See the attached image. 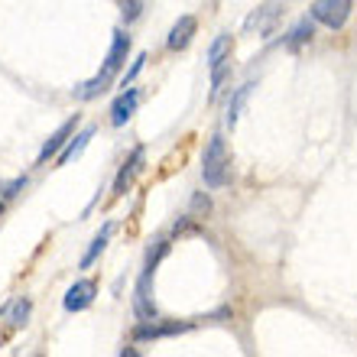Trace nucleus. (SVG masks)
<instances>
[{
    "label": "nucleus",
    "instance_id": "obj_3",
    "mask_svg": "<svg viewBox=\"0 0 357 357\" xmlns=\"http://www.w3.org/2000/svg\"><path fill=\"white\" fill-rule=\"evenodd\" d=\"M150 280H153V273L143 270L140 282H137V289H133V309H137V319L140 321L156 319V302H153V292H150Z\"/></svg>",
    "mask_w": 357,
    "mask_h": 357
},
{
    "label": "nucleus",
    "instance_id": "obj_15",
    "mask_svg": "<svg viewBox=\"0 0 357 357\" xmlns=\"http://www.w3.org/2000/svg\"><path fill=\"white\" fill-rule=\"evenodd\" d=\"M231 82V66L221 62V66L211 68V101H218L221 94H225V85Z\"/></svg>",
    "mask_w": 357,
    "mask_h": 357
},
{
    "label": "nucleus",
    "instance_id": "obj_12",
    "mask_svg": "<svg viewBox=\"0 0 357 357\" xmlns=\"http://www.w3.org/2000/svg\"><path fill=\"white\" fill-rule=\"evenodd\" d=\"M192 325H178V321H172V325H140V328L133 331V338L137 341H150V338H166V335H178V331H188Z\"/></svg>",
    "mask_w": 357,
    "mask_h": 357
},
{
    "label": "nucleus",
    "instance_id": "obj_9",
    "mask_svg": "<svg viewBox=\"0 0 357 357\" xmlns=\"http://www.w3.org/2000/svg\"><path fill=\"white\" fill-rule=\"evenodd\" d=\"M140 162H143V150H133V153H130V160L123 162V169L117 172V178H114V195H123V192L130 188L133 176L140 172Z\"/></svg>",
    "mask_w": 357,
    "mask_h": 357
},
{
    "label": "nucleus",
    "instance_id": "obj_14",
    "mask_svg": "<svg viewBox=\"0 0 357 357\" xmlns=\"http://www.w3.org/2000/svg\"><path fill=\"white\" fill-rule=\"evenodd\" d=\"M231 46H234V43H231V36H227V33H221V36L211 43V49H208V66L215 68V66H221V62H227Z\"/></svg>",
    "mask_w": 357,
    "mask_h": 357
},
{
    "label": "nucleus",
    "instance_id": "obj_22",
    "mask_svg": "<svg viewBox=\"0 0 357 357\" xmlns=\"http://www.w3.org/2000/svg\"><path fill=\"white\" fill-rule=\"evenodd\" d=\"M121 7H123V17H127V20L140 17V3H137V0H121Z\"/></svg>",
    "mask_w": 357,
    "mask_h": 357
},
{
    "label": "nucleus",
    "instance_id": "obj_5",
    "mask_svg": "<svg viewBox=\"0 0 357 357\" xmlns=\"http://www.w3.org/2000/svg\"><path fill=\"white\" fill-rule=\"evenodd\" d=\"M276 20H280V7H276V3H266V7L254 10V13L244 20V29L247 33H257V36H266V33L276 26Z\"/></svg>",
    "mask_w": 357,
    "mask_h": 357
},
{
    "label": "nucleus",
    "instance_id": "obj_16",
    "mask_svg": "<svg viewBox=\"0 0 357 357\" xmlns=\"http://www.w3.org/2000/svg\"><path fill=\"white\" fill-rule=\"evenodd\" d=\"M111 231H114L111 225H104V231H101V234H98V237H94V241H91V247H88V254L82 257V266H91L94 260L101 257V250H104V247H107V237H111Z\"/></svg>",
    "mask_w": 357,
    "mask_h": 357
},
{
    "label": "nucleus",
    "instance_id": "obj_23",
    "mask_svg": "<svg viewBox=\"0 0 357 357\" xmlns=\"http://www.w3.org/2000/svg\"><path fill=\"white\" fill-rule=\"evenodd\" d=\"M0 211H3V195H0Z\"/></svg>",
    "mask_w": 357,
    "mask_h": 357
},
{
    "label": "nucleus",
    "instance_id": "obj_17",
    "mask_svg": "<svg viewBox=\"0 0 357 357\" xmlns=\"http://www.w3.org/2000/svg\"><path fill=\"white\" fill-rule=\"evenodd\" d=\"M166 250H169V244H166V241H156V247H150V250H146V266H143V270H156V264H160L162 257H166Z\"/></svg>",
    "mask_w": 357,
    "mask_h": 357
},
{
    "label": "nucleus",
    "instance_id": "obj_11",
    "mask_svg": "<svg viewBox=\"0 0 357 357\" xmlns=\"http://www.w3.org/2000/svg\"><path fill=\"white\" fill-rule=\"evenodd\" d=\"M91 137H94V127H85V130L78 133L75 140L68 143L66 150H62V156H59V166H68V162H75L82 153L88 150V143H91Z\"/></svg>",
    "mask_w": 357,
    "mask_h": 357
},
{
    "label": "nucleus",
    "instance_id": "obj_20",
    "mask_svg": "<svg viewBox=\"0 0 357 357\" xmlns=\"http://www.w3.org/2000/svg\"><path fill=\"white\" fill-rule=\"evenodd\" d=\"M23 185H26V178L20 176V178H13L10 185L0 188V195H3V202H10V198H17V195H20V188H23Z\"/></svg>",
    "mask_w": 357,
    "mask_h": 357
},
{
    "label": "nucleus",
    "instance_id": "obj_8",
    "mask_svg": "<svg viewBox=\"0 0 357 357\" xmlns=\"http://www.w3.org/2000/svg\"><path fill=\"white\" fill-rule=\"evenodd\" d=\"M198 33V20L195 17H178V23L169 29V39H166V46L172 52H182V49L192 43V36Z\"/></svg>",
    "mask_w": 357,
    "mask_h": 357
},
{
    "label": "nucleus",
    "instance_id": "obj_21",
    "mask_svg": "<svg viewBox=\"0 0 357 357\" xmlns=\"http://www.w3.org/2000/svg\"><path fill=\"white\" fill-rule=\"evenodd\" d=\"M143 62H146V56H137V59H133V66H130V72H127V75H123V82H121V85H123V88H127V82H133V78L140 75V68H143Z\"/></svg>",
    "mask_w": 357,
    "mask_h": 357
},
{
    "label": "nucleus",
    "instance_id": "obj_19",
    "mask_svg": "<svg viewBox=\"0 0 357 357\" xmlns=\"http://www.w3.org/2000/svg\"><path fill=\"white\" fill-rule=\"evenodd\" d=\"M208 211H211V198H208L205 192L192 195V215H208Z\"/></svg>",
    "mask_w": 357,
    "mask_h": 357
},
{
    "label": "nucleus",
    "instance_id": "obj_13",
    "mask_svg": "<svg viewBox=\"0 0 357 357\" xmlns=\"http://www.w3.org/2000/svg\"><path fill=\"white\" fill-rule=\"evenodd\" d=\"M312 36H315V23H312V20H299V23L292 26L289 39H286V49H289V52H296L299 46L312 43Z\"/></svg>",
    "mask_w": 357,
    "mask_h": 357
},
{
    "label": "nucleus",
    "instance_id": "obj_6",
    "mask_svg": "<svg viewBox=\"0 0 357 357\" xmlns=\"http://www.w3.org/2000/svg\"><path fill=\"white\" fill-rule=\"evenodd\" d=\"M75 127H78V117H72V121H66L62 123V127H59L56 133H52V137H49L46 143H43V150H39V166H43V162H49L52 160V156H56L59 150H62V146H66L68 143V137H72V133H75Z\"/></svg>",
    "mask_w": 357,
    "mask_h": 357
},
{
    "label": "nucleus",
    "instance_id": "obj_1",
    "mask_svg": "<svg viewBox=\"0 0 357 357\" xmlns=\"http://www.w3.org/2000/svg\"><path fill=\"white\" fill-rule=\"evenodd\" d=\"M202 178H205L208 188H221L227 182V146L225 137L215 133L205 146V156H202Z\"/></svg>",
    "mask_w": 357,
    "mask_h": 357
},
{
    "label": "nucleus",
    "instance_id": "obj_10",
    "mask_svg": "<svg viewBox=\"0 0 357 357\" xmlns=\"http://www.w3.org/2000/svg\"><path fill=\"white\" fill-rule=\"evenodd\" d=\"M250 91H254V82H247V85H241L234 94H231V104H227V114H225L227 127H234V123L241 121V114H244V104H247V98H250Z\"/></svg>",
    "mask_w": 357,
    "mask_h": 357
},
{
    "label": "nucleus",
    "instance_id": "obj_7",
    "mask_svg": "<svg viewBox=\"0 0 357 357\" xmlns=\"http://www.w3.org/2000/svg\"><path fill=\"white\" fill-rule=\"evenodd\" d=\"M94 292H98V286H94L91 280H78L75 286L66 292V309L68 312H85L94 302Z\"/></svg>",
    "mask_w": 357,
    "mask_h": 357
},
{
    "label": "nucleus",
    "instance_id": "obj_4",
    "mask_svg": "<svg viewBox=\"0 0 357 357\" xmlns=\"http://www.w3.org/2000/svg\"><path fill=\"white\" fill-rule=\"evenodd\" d=\"M137 107H140V91H137V88L121 91V94H117V101L111 104V123H114V127H123V123L137 114Z\"/></svg>",
    "mask_w": 357,
    "mask_h": 357
},
{
    "label": "nucleus",
    "instance_id": "obj_2",
    "mask_svg": "<svg viewBox=\"0 0 357 357\" xmlns=\"http://www.w3.org/2000/svg\"><path fill=\"white\" fill-rule=\"evenodd\" d=\"M351 10H354V0H315L312 3V20L328 29H341L348 23Z\"/></svg>",
    "mask_w": 357,
    "mask_h": 357
},
{
    "label": "nucleus",
    "instance_id": "obj_18",
    "mask_svg": "<svg viewBox=\"0 0 357 357\" xmlns=\"http://www.w3.org/2000/svg\"><path fill=\"white\" fill-rule=\"evenodd\" d=\"M26 319H29V302L26 299L13 302V309H10V325H23Z\"/></svg>",
    "mask_w": 357,
    "mask_h": 357
}]
</instances>
